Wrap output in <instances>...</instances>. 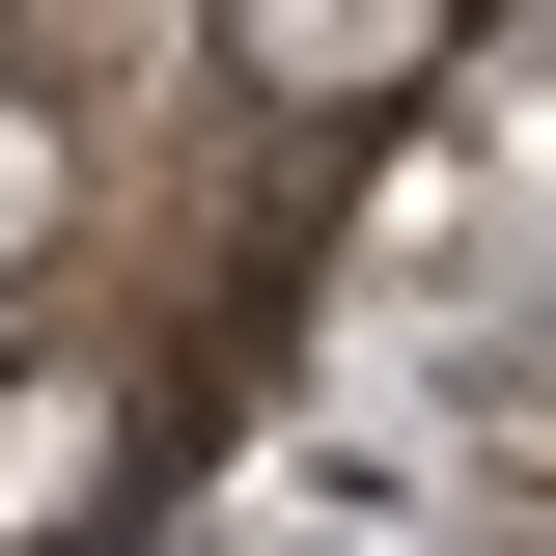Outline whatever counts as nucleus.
Returning <instances> with one entry per match:
<instances>
[{"instance_id": "obj_1", "label": "nucleus", "mask_w": 556, "mask_h": 556, "mask_svg": "<svg viewBox=\"0 0 556 556\" xmlns=\"http://www.w3.org/2000/svg\"><path fill=\"white\" fill-rule=\"evenodd\" d=\"M223 56H251V84H306V112H362V84H417V56H445V0H223Z\"/></svg>"}, {"instance_id": "obj_2", "label": "nucleus", "mask_w": 556, "mask_h": 556, "mask_svg": "<svg viewBox=\"0 0 556 556\" xmlns=\"http://www.w3.org/2000/svg\"><path fill=\"white\" fill-rule=\"evenodd\" d=\"M28 223H56V139H28V112H0V251H28Z\"/></svg>"}]
</instances>
